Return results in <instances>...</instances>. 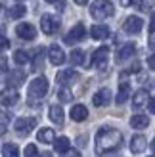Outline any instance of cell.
<instances>
[{"mask_svg": "<svg viewBox=\"0 0 155 157\" xmlns=\"http://www.w3.org/2000/svg\"><path fill=\"white\" fill-rule=\"evenodd\" d=\"M121 144H123V134L117 128L102 127L96 132V151L100 155H105V153H111L115 150H119Z\"/></svg>", "mask_w": 155, "mask_h": 157, "instance_id": "obj_1", "label": "cell"}, {"mask_svg": "<svg viewBox=\"0 0 155 157\" xmlns=\"http://www.w3.org/2000/svg\"><path fill=\"white\" fill-rule=\"evenodd\" d=\"M46 92H48V78L46 77H36L35 81L29 84V88H27L31 105H35L36 101H40L46 96Z\"/></svg>", "mask_w": 155, "mask_h": 157, "instance_id": "obj_2", "label": "cell"}, {"mask_svg": "<svg viewBox=\"0 0 155 157\" xmlns=\"http://www.w3.org/2000/svg\"><path fill=\"white\" fill-rule=\"evenodd\" d=\"M113 12H115V8L109 0H96V2L90 6V15L98 21H104L107 17H111Z\"/></svg>", "mask_w": 155, "mask_h": 157, "instance_id": "obj_3", "label": "cell"}, {"mask_svg": "<svg viewBox=\"0 0 155 157\" xmlns=\"http://www.w3.org/2000/svg\"><path fill=\"white\" fill-rule=\"evenodd\" d=\"M59 25H61V21L56 17V15H52V13H44L42 17H40V29H42L44 35H54V33H58V31H59Z\"/></svg>", "mask_w": 155, "mask_h": 157, "instance_id": "obj_4", "label": "cell"}, {"mask_svg": "<svg viewBox=\"0 0 155 157\" xmlns=\"http://www.w3.org/2000/svg\"><path fill=\"white\" fill-rule=\"evenodd\" d=\"M144 27V21L138 17V15H130V17L125 19V23H123V29H125V33L128 35H138Z\"/></svg>", "mask_w": 155, "mask_h": 157, "instance_id": "obj_5", "label": "cell"}, {"mask_svg": "<svg viewBox=\"0 0 155 157\" xmlns=\"http://www.w3.org/2000/svg\"><path fill=\"white\" fill-rule=\"evenodd\" d=\"M107 58H109V48H107V46L98 48V50L94 52V56H92V67L104 69V67L107 65Z\"/></svg>", "mask_w": 155, "mask_h": 157, "instance_id": "obj_6", "label": "cell"}, {"mask_svg": "<svg viewBox=\"0 0 155 157\" xmlns=\"http://www.w3.org/2000/svg\"><path fill=\"white\" fill-rule=\"evenodd\" d=\"M35 124H36V121L33 119V117H19L17 121H15V124H13V128H15V132H19V134H29L31 130L35 128Z\"/></svg>", "mask_w": 155, "mask_h": 157, "instance_id": "obj_7", "label": "cell"}, {"mask_svg": "<svg viewBox=\"0 0 155 157\" xmlns=\"http://www.w3.org/2000/svg\"><path fill=\"white\" fill-rule=\"evenodd\" d=\"M84 36H86V29H84L82 23H77V25L65 35V42H67V44H75V42L82 40Z\"/></svg>", "mask_w": 155, "mask_h": 157, "instance_id": "obj_8", "label": "cell"}, {"mask_svg": "<svg viewBox=\"0 0 155 157\" xmlns=\"http://www.w3.org/2000/svg\"><path fill=\"white\" fill-rule=\"evenodd\" d=\"M15 35L23 40H33L36 36V29L35 25H31V23H19L17 27H15Z\"/></svg>", "mask_w": 155, "mask_h": 157, "instance_id": "obj_9", "label": "cell"}, {"mask_svg": "<svg viewBox=\"0 0 155 157\" xmlns=\"http://www.w3.org/2000/svg\"><path fill=\"white\" fill-rule=\"evenodd\" d=\"M77 78H79V73H77V71H73V69H63V71H59L56 75V82L63 88V86L71 84L73 81H77Z\"/></svg>", "mask_w": 155, "mask_h": 157, "instance_id": "obj_10", "label": "cell"}, {"mask_svg": "<svg viewBox=\"0 0 155 157\" xmlns=\"http://www.w3.org/2000/svg\"><path fill=\"white\" fill-rule=\"evenodd\" d=\"M149 92L146 90V88H140V90H136L134 92V96H132V107L134 109H142L144 105H148L149 104Z\"/></svg>", "mask_w": 155, "mask_h": 157, "instance_id": "obj_11", "label": "cell"}, {"mask_svg": "<svg viewBox=\"0 0 155 157\" xmlns=\"http://www.w3.org/2000/svg\"><path fill=\"white\" fill-rule=\"evenodd\" d=\"M92 101H94L96 107H105V105L111 101V90H109V88L98 90V92L94 94V98H92Z\"/></svg>", "mask_w": 155, "mask_h": 157, "instance_id": "obj_12", "label": "cell"}, {"mask_svg": "<svg viewBox=\"0 0 155 157\" xmlns=\"http://www.w3.org/2000/svg\"><path fill=\"white\" fill-rule=\"evenodd\" d=\"M48 58H50V61L54 65H61L65 61V54H63V50H61L58 44H52L48 48Z\"/></svg>", "mask_w": 155, "mask_h": 157, "instance_id": "obj_13", "label": "cell"}, {"mask_svg": "<svg viewBox=\"0 0 155 157\" xmlns=\"http://www.w3.org/2000/svg\"><path fill=\"white\" fill-rule=\"evenodd\" d=\"M146 147H148V140H146V136H142V134L132 136V140H130V151L132 153H142Z\"/></svg>", "mask_w": 155, "mask_h": 157, "instance_id": "obj_14", "label": "cell"}, {"mask_svg": "<svg viewBox=\"0 0 155 157\" xmlns=\"http://www.w3.org/2000/svg\"><path fill=\"white\" fill-rule=\"evenodd\" d=\"M23 82H25V71H21V69L10 71V75H8V84H10L12 88H17Z\"/></svg>", "mask_w": 155, "mask_h": 157, "instance_id": "obj_15", "label": "cell"}, {"mask_svg": "<svg viewBox=\"0 0 155 157\" xmlns=\"http://www.w3.org/2000/svg\"><path fill=\"white\" fill-rule=\"evenodd\" d=\"M90 35H92L94 40H104V38L109 36V27L104 25V23H100V25H92Z\"/></svg>", "mask_w": 155, "mask_h": 157, "instance_id": "obj_16", "label": "cell"}, {"mask_svg": "<svg viewBox=\"0 0 155 157\" xmlns=\"http://www.w3.org/2000/svg\"><path fill=\"white\" fill-rule=\"evenodd\" d=\"M19 101V92L15 88H10V90H4L2 92V105L8 107V105H15Z\"/></svg>", "mask_w": 155, "mask_h": 157, "instance_id": "obj_17", "label": "cell"}, {"mask_svg": "<svg viewBox=\"0 0 155 157\" xmlns=\"http://www.w3.org/2000/svg\"><path fill=\"white\" fill-rule=\"evenodd\" d=\"M36 138H38V142H42V144H52V142H56V132H54L52 128H48V127H44V128H40L36 132Z\"/></svg>", "mask_w": 155, "mask_h": 157, "instance_id": "obj_18", "label": "cell"}, {"mask_svg": "<svg viewBox=\"0 0 155 157\" xmlns=\"http://www.w3.org/2000/svg\"><path fill=\"white\" fill-rule=\"evenodd\" d=\"M86 117H88V109H86V105L77 104V105H73V107H71V119H73V121L81 123V121L86 119Z\"/></svg>", "mask_w": 155, "mask_h": 157, "instance_id": "obj_19", "label": "cell"}, {"mask_svg": "<svg viewBox=\"0 0 155 157\" xmlns=\"http://www.w3.org/2000/svg\"><path fill=\"white\" fill-rule=\"evenodd\" d=\"M148 124H149V117L148 115H132V119H130V127L136 128V130H144V128H148Z\"/></svg>", "mask_w": 155, "mask_h": 157, "instance_id": "obj_20", "label": "cell"}, {"mask_svg": "<svg viewBox=\"0 0 155 157\" xmlns=\"http://www.w3.org/2000/svg\"><path fill=\"white\" fill-rule=\"evenodd\" d=\"M50 119H52V123H56L58 127L63 124V109H61V105H58V104L50 105Z\"/></svg>", "mask_w": 155, "mask_h": 157, "instance_id": "obj_21", "label": "cell"}, {"mask_svg": "<svg viewBox=\"0 0 155 157\" xmlns=\"http://www.w3.org/2000/svg\"><path fill=\"white\" fill-rule=\"evenodd\" d=\"M134 52H136V46L132 44V42H128V44H125L123 48L117 52V61L121 63V61H125V59H128L130 56H134Z\"/></svg>", "mask_w": 155, "mask_h": 157, "instance_id": "obj_22", "label": "cell"}, {"mask_svg": "<svg viewBox=\"0 0 155 157\" xmlns=\"http://www.w3.org/2000/svg\"><path fill=\"white\" fill-rule=\"evenodd\" d=\"M54 146H56V151L61 153V155L67 153L69 150H71V142H69V138H67V136H59L56 142H54Z\"/></svg>", "mask_w": 155, "mask_h": 157, "instance_id": "obj_23", "label": "cell"}, {"mask_svg": "<svg viewBox=\"0 0 155 157\" xmlns=\"http://www.w3.org/2000/svg\"><path fill=\"white\" fill-rule=\"evenodd\" d=\"M128 96H130V86H128V82H121L119 92H117V104L123 105L128 100Z\"/></svg>", "mask_w": 155, "mask_h": 157, "instance_id": "obj_24", "label": "cell"}, {"mask_svg": "<svg viewBox=\"0 0 155 157\" xmlns=\"http://www.w3.org/2000/svg\"><path fill=\"white\" fill-rule=\"evenodd\" d=\"M25 12H27V8L23 4H15V6H12L10 10H8V15H10L12 19H19V17L25 15Z\"/></svg>", "mask_w": 155, "mask_h": 157, "instance_id": "obj_25", "label": "cell"}, {"mask_svg": "<svg viewBox=\"0 0 155 157\" xmlns=\"http://www.w3.org/2000/svg\"><path fill=\"white\" fill-rule=\"evenodd\" d=\"M44 48H36L35 50V56H33V71H38L42 67V61H44Z\"/></svg>", "mask_w": 155, "mask_h": 157, "instance_id": "obj_26", "label": "cell"}, {"mask_svg": "<svg viewBox=\"0 0 155 157\" xmlns=\"http://www.w3.org/2000/svg\"><path fill=\"white\" fill-rule=\"evenodd\" d=\"M2 157H19V147L15 144H4L2 146Z\"/></svg>", "mask_w": 155, "mask_h": 157, "instance_id": "obj_27", "label": "cell"}, {"mask_svg": "<svg viewBox=\"0 0 155 157\" xmlns=\"http://www.w3.org/2000/svg\"><path fill=\"white\" fill-rule=\"evenodd\" d=\"M69 61H71V65H82L84 63V52L82 50H73L71 56H69Z\"/></svg>", "mask_w": 155, "mask_h": 157, "instance_id": "obj_28", "label": "cell"}, {"mask_svg": "<svg viewBox=\"0 0 155 157\" xmlns=\"http://www.w3.org/2000/svg\"><path fill=\"white\" fill-rule=\"evenodd\" d=\"M13 61L17 65H25L27 61H29V54L25 52V50H15L13 52Z\"/></svg>", "mask_w": 155, "mask_h": 157, "instance_id": "obj_29", "label": "cell"}, {"mask_svg": "<svg viewBox=\"0 0 155 157\" xmlns=\"http://www.w3.org/2000/svg\"><path fill=\"white\" fill-rule=\"evenodd\" d=\"M58 98H59L61 101H71V100H73V92H71V90H67L65 86H63V88L59 90V94H58Z\"/></svg>", "mask_w": 155, "mask_h": 157, "instance_id": "obj_30", "label": "cell"}, {"mask_svg": "<svg viewBox=\"0 0 155 157\" xmlns=\"http://www.w3.org/2000/svg\"><path fill=\"white\" fill-rule=\"evenodd\" d=\"M25 157H40L38 155V150H36V146L35 144H29L25 147Z\"/></svg>", "mask_w": 155, "mask_h": 157, "instance_id": "obj_31", "label": "cell"}, {"mask_svg": "<svg viewBox=\"0 0 155 157\" xmlns=\"http://www.w3.org/2000/svg\"><path fill=\"white\" fill-rule=\"evenodd\" d=\"M153 4H155V0H142V2H140V10L142 12H148V10L153 8Z\"/></svg>", "mask_w": 155, "mask_h": 157, "instance_id": "obj_32", "label": "cell"}, {"mask_svg": "<svg viewBox=\"0 0 155 157\" xmlns=\"http://www.w3.org/2000/svg\"><path fill=\"white\" fill-rule=\"evenodd\" d=\"M63 157H81V151L79 150H75V147H71L67 153H63Z\"/></svg>", "mask_w": 155, "mask_h": 157, "instance_id": "obj_33", "label": "cell"}, {"mask_svg": "<svg viewBox=\"0 0 155 157\" xmlns=\"http://www.w3.org/2000/svg\"><path fill=\"white\" fill-rule=\"evenodd\" d=\"M148 109H149V113H155V96L149 100V104H148Z\"/></svg>", "mask_w": 155, "mask_h": 157, "instance_id": "obj_34", "label": "cell"}, {"mask_svg": "<svg viewBox=\"0 0 155 157\" xmlns=\"http://www.w3.org/2000/svg\"><path fill=\"white\" fill-rule=\"evenodd\" d=\"M148 67H149V69H155V54L148 58Z\"/></svg>", "mask_w": 155, "mask_h": 157, "instance_id": "obj_35", "label": "cell"}, {"mask_svg": "<svg viewBox=\"0 0 155 157\" xmlns=\"http://www.w3.org/2000/svg\"><path fill=\"white\" fill-rule=\"evenodd\" d=\"M136 2V0H121V6H125V8H128V6H132Z\"/></svg>", "mask_w": 155, "mask_h": 157, "instance_id": "obj_36", "label": "cell"}, {"mask_svg": "<svg viewBox=\"0 0 155 157\" xmlns=\"http://www.w3.org/2000/svg\"><path fill=\"white\" fill-rule=\"evenodd\" d=\"M149 31L155 33V13H151V23H149Z\"/></svg>", "mask_w": 155, "mask_h": 157, "instance_id": "obj_37", "label": "cell"}, {"mask_svg": "<svg viewBox=\"0 0 155 157\" xmlns=\"http://www.w3.org/2000/svg\"><path fill=\"white\" fill-rule=\"evenodd\" d=\"M149 48H153V50H155V33H151V35H149Z\"/></svg>", "mask_w": 155, "mask_h": 157, "instance_id": "obj_38", "label": "cell"}, {"mask_svg": "<svg viewBox=\"0 0 155 157\" xmlns=\"http://www.w3.org/2000/svg\"><path fill=\"white\" fill-rule=\"evenodd\" d=\"M8 46H10V44H8V38H6V36L2 35V50H6Z\"/></svg>", "mask_w": 155, "mask_h": 157, "instance_id": "obj_39", "label": "cell"}, {"mask_svg": "<svg viewBox=\"0 0 155 157\" xmlns=\"http://www.w3.org/2000/svg\"><path fill=\"white\" fill-rule=\"evenodd\" d=\"M88 0H75V4H79V6H86Z\"/></svg>", "mask_w": 155, "mask_h": 157, "instance_id": "obj_40", "label": "cell"}, {"mask_svg": "<svg viewBox=\"0 0 155 157\" xmlns=\"http://www.w3.org/2000/svg\"><path fill=\"white\" fill-rule=\"evenodd\" d=\"M2 71H4V73L8 71V65H6V58H2Z\"/></svg>", "mask_w": 155, "mask_h": 157, "instance_id": "obj_41", "label": "cell"}, {"mask_svg": "<svg viewBox=\"0 0 155 157\" xmlns=\"http://www.w3.org/2000/svg\"><path fill=\"white\" fill-rule=\"evenodd\" d=\"M40 157H52V153H48V151H44V153H40Z\"/></svg>", "mask_w": 155, "mask_h": 157, "instance_id": "obj_42", "label": "cell"}, {"mask_svg": "<svg viewBox=\"0 0 155 157\" xmlns=\"http://www.w3.org/2000/svg\"><path fill=\"white\" fill-rule=\"evenodd\" d=\"M151 150L155 151V140H153V142H151Z\"/></svg>", "mask_w": 155, "mask_h": 157, "instance_id": "obj_43", "label": "cell"}, {"mask_svg": "<svg viewBox=\"0 0 155 157\" xmlns=\"http://www.w3.org/2000/svg\"><path fill=\"white\" fill-rule=\"evenodd\" d=\"M44 2H56V0H44Z\"/></svg>", "mask_w": 155, "mask_h": 157, "instance_id": "obj_44", "label": "cell"}, {"mask_svg": "<svg viewBox=\"0 0 155 157\" xmlns=\"http://www.w3.org/2000/svg\"><path fill=\"white\" fill-rule=\"evenodd\" d=\"M17 2H21V0H17Z\"/></svg>", "mask_w": 155, "mask_h": 157, "instance_id": "obj_45", "label": "cell"}, {"mask_svg": "<svg viewBox=\"0 0 155 157\" xmlns=\"http://www.w3.org/2000/svg\"><path fill=\"white\" fill-rule=\"evenodd\" d=\"M151 157H155V155H151Z\"/></svg>", "mask_w": 155, "mask_h": 157, "instance_id": "obj_46", "label": "cell"}]
</instances>
